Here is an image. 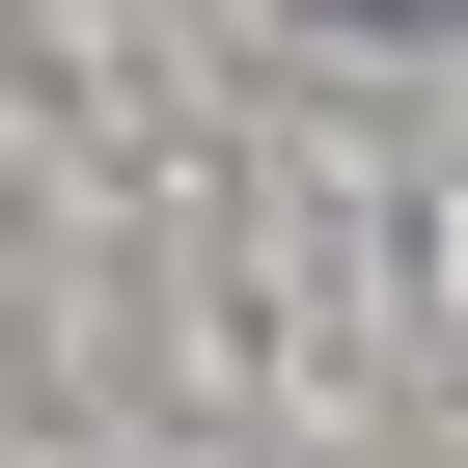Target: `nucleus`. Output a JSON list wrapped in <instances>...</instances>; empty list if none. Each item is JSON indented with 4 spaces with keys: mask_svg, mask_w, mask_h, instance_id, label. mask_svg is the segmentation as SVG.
Returning <instances> with one entry per match:
<instances>
[{
    "mask_svg": "<svg viewBox=\"0 0 468 468\" xmlns=\"http://www.w3.org/2000/svg\"><path fill=\"white\" fill-rule=\"evenodd\" d=\"M358 28H441V0H358Z\"/></svg>",
    "mask_w": 468,
    "mask_h": 468,
    "instance_id": "f257e3e1",
    "label": "nucleus"
}]
</instances>
